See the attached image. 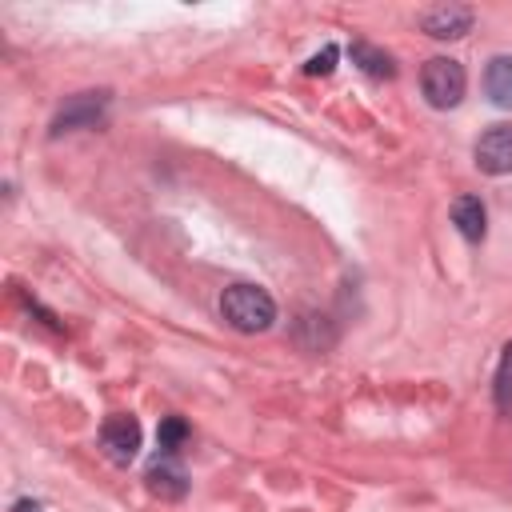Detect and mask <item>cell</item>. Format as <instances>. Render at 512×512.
<instances>
[{"mask_svg": "<svg viewBox=\"0 0 512 512\" xmlns=\"http://www.w3.org/2000/svg\"><path fill=\"white\" fill-rule=\"evenodd\" d=\"M452 224L460 228L464 240H484L488 212H484L480 196H456V200H452Z\"/></svg>", "mask_w": 512, "mask_h": 512, "instance_id": "ba28073f", "label": "cell"}, {"mask_svg": "<svg viewBox=\"0 0 512 512\" xmlns=\"http://www.w3.org/2000/svg\"><path fill=\"white\" fill-rule=\"evenodd\" d=\"M220 316L236 332H268L276 320V300L260 284H228L220 296Z\"/></svg>", "mask_w": 512, "mask_h": 512, "instance_id": "6da1fadb", "label": "cell"}, {"mask_svg": "<svg viewBox=\"0 0 512 512\" xmlns=\"http://www.w3.org/2000/svg\"><path fill=\"white\" fill-rule=\"evenodd\" d=\"M156 440H160V452H164V456H172V452L188 440V424H184L180 416H164V420H160V428H156Z\"/></svg>", "mask_w": 512, "mask_h": 512, "instance_id": "8fae6325", "label": "cell"}, {"mask_svg": "<svg viewBox=\"0 0 512 512\" xmlns=\"http://www.w3.org/2000/svg\"><path fill=\"white\" fill-rule=\"evenodd\" d=\"M472 20H476L472 8H464V4H440V8L424 12V32L436 36V40H460L464 32H472Z\"/></svg>", "mask_w": 512, "mask_h": 512, "instance_id": "8992f818", "label": "cell"}, {"mask_svg": "<svg viewBox=\"0 0 512 512\" xmlns=\"http://www.w3.org/2000/svg\"><path fill=\"white\" fill-rule=\"evenodd\" d=\"M144 480H148V492L160 496V500H180V496L188 492V472H184L172 456L152 460L148 472H144Z\"/></svg>", "mask_w": 512, "mask_h": 512, "instance_id": "52a82bcc", "label": "cell"}, {"mask_svg": "<svg viewBox=\"0 0 512 512\" xmlns=\"http://www.w3.org/2000/svg\"><path fill=\"white\" fill-rule=\"evenodd\" d=\"M352 64H360V72H368V76H376V80H388V76H396V64H392V56H388L384 48L368 44V40H356V44H352Z\"/></svg>", "mask_w": 512, "mask_h": 512, "instance_id": "30bf717a", "label": "cell"}, {"mask_svg": "<svg viewBox=\"0 0 512 512\" xmlns=\"http://www.w3.org/2000/svg\"><path fill=\"white\" fill-rule=\"evenodd\" d=\"M108 112V92H76L64 100V108L52 116V136L60 132H76V128H96Z\"/></svg>", "mask_w": 512, "mask_h": 512, "instance_id": "3957f363", "label": "cell"}, {"mask_svg": "<svg viewBox=\"0 0 512 512\" xmlns=\"http://www.w3.org/2000/svg\"><path fill=\"white\" fill-rule=\"evenodd\" d=\"M496 408H500V412L512 408V344L504 348L500 368H496Z\"/></svg>", "mask_w": 512, "mask_h": 512, "instance_id": "7c38bea8", "label": "cell"}, {"mask_svg": "<svg viewBox=\"0 0 512 512\" xmlns=\"http://www.w3.org/2000/svg\"><path fill=\"white\" fill-rule=\"evenodd\" d=\"M100 444H104L108 460L128 464V460L136 456V448H140V424H136L132 416L116 412V416H108V420L100 424Z\"/></svg>", "mask_w": 512, "mask_h": 512, "instance_id": "5b68a950", "label": "cell"}, {"mask_svg": "<svg viewBox=\"0 0 512 512\" xmlns=\"http://www.w3.org/2000/svg\"><path fill=\"white\" fill-rule=\"evenodd\" d=\"M12 512H44V504L40 500H16Z\"/></svg>", "mask_w": 512, "mask_h": 512, "instance_id": "5bb4252c", "label": "cell"}, {"mask_svg": "<svg viewBox=\"0 0 512 512\" xmlns=\"http://www.w3.org/2000/svg\"><path fill=\"white\" fill-rule=\"evenodd\" d=\"M420 88H424V100L432 108H456L464 100V88H468L464 64L452 56H432L420 72Z\"/></svg>", "mask_w": 512, "mask_h": 512, "instance_id": "7a4b0ae2", "label": "cell"}, {"mask_svg": "<svg viewBox=\"0 0 512 512\" xmlns=\"http://www.w3.org/2000/svg\"><path fill=\"white\" fill-rule=\"evenodd\" d=\"M476 164L488 176H504L512 172V124H492L480 140H476Z\"/></svg>", "mask_w": 512, "mask_h": 512, "instance_id": "277c9868", "label": "cell"}, {"mask_svg": "<svg viewBox=\"0 0 512 512\" xmlns=\"http://www.w3.org/2000/svg\"><path fill=\"white\" fill-rule=\"evenodd\" d=\"M484 88H488V96H492L496 108H512V56H496V60H488Z\"/></svg>", "mask_w": 512, "mask_h": 512, "instance_id": "9c48e42d", "label": "cell"}, {"mask_svg": "<svg viewBox=\"0 0 512 512\" xmlns=\"http://www.w3.org/2000/svg\"><path fill=\"white\" fill-rule=\"evenodd\" d=\"M336 56H340V52H336V44H324V48L304 64V72H308V76H328V72L336 68Z\"/></svg>", "mask_w": 512, "mask_h": 512, "instance_id": "4fadbf2b", "label": "cell"}]
</instances>
